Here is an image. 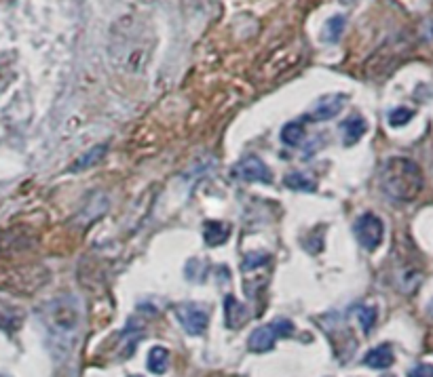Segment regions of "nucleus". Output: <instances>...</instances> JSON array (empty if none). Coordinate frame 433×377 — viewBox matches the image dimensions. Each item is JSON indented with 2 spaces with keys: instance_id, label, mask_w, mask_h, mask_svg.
Instances as JSON below:
<instances>
[{
  "instance_id": "4",
  "label": "nucleus",
  "mask_w": 433,
  "mask_h": 377,
  "mask_svg": "<svg viewBox=\"0 0 433 377\" xmlns=\"http://www.w3.org/2000/svg\"><path fill=\"white\" fill-rule=\"evenodd\" d=\"M353 232H355V238L359 241V245L365 251H374L381 247L383 238H385V224L374 213H363L353 224Z\"/></svg>"
},
{
  "instance_id": "12",
  "label": "nucleus",
  "mask_w": 433,
  "mask_h": 377,
  "mask_svg": "<svg viewBox=\"0 0 433 377\" xmlns=\"http://www.w3.org/2000/svg\"><path fill=\"white\" fill-rule=\"evenodd\" d=\"M393 360H395V356H393L391 346H379V348L370 350L363 358V363L370 369H389L393 365Z\"/></svg>"
},
{
  "instance_id": "21",
  "label": "nucleus",
  "mask_w": 433,
  "mask_h": 377,
  "mask_svg": "<svg viewBox=\"0 0 433 377\" xmlns=\"http://www.w3.org/2000/svg\"><path fill=\"white\" fill-rule=\"evenodd\" d=\"M383 377H393V375H383Z\"/></svg>"
},
{
  "instance_id": "13",
  "label": "nucleus",
  "mask_w": 433,
  "mask_h": 377,
  "mask_svg": "<svg viewBox=\"0 0 433 377\" xmlns=\"http://www.w3.org/2000/svg\"><path fill=\"white\" fill-rule=\"evenodd\" d=\"M345 25H347V19L343 15H334L330 17L323 25V32H321V39L325 43H339L343 32H345Z\"/></svg>"
},
{
  "instance_id": "6",
  "label": "nucleus",
  "mask_w": 433,
  "mask_h": 377,
  "mask_svg": "<svg viewBox=\"0 0 433 377\" xmlns=\"http://www.w3.org/2000/svg\"><path fill=\"white\" fill-rule=\"evenodd\" d=\"M235 177L250 182V184H273V173L260 158L248 156L237 162L235 166Z\"/></svg>"
},
{
  "instance_id": "5",
  "label": "nucleus",
  "mask_w": 433,
  "mask_h": 377,
  "mask_svg": "<svg viewBox=\"0 0 433 377\" xmlns=\"http://www.w3.org/2000/svg\"><path fill=\"white\" fill-rule=\"evenodd\" d=\"M176 319L188 335H203L210 325V316L201 305L182 303L176 308Z\"/></svg>"
},
{
  "instance_id": "17",
  "label": "nucleus",
  "mask_w": 433,
  "mask_h": 377,
  "mask_svg": "<svg viewBox=\"0 0 433 377\" xmlns=\"http://www.w3.org/2000/svg\"><path fill=\"white\" fill-rule=\"evenodd\" d=\"M104 152H106V146H97V148H93V150H89L85 156H81L74 164H72V171H83V169H87V166H91L93 162H97L99 158L104 156Z\"/></svg>"
},
{
  "instance_id": "10",
  "label": "nucleus",
  "mask_w": 433,
  "mask_h": 377,
  "mask_svg": "<svg viewBox=\"0 0 433 377\" xmlns=\"http://www.w3.org/2000/svg\"><path fill=\"white\" fill-rule=\"evenodd\" d=\"M341 129H343V137H345V146H353L365 135L368 125H365V120L361 116H353V118L345 120L341 125Z\"/></svg>"
},
{
  "instance_id": "3",
  "label": "nucleus",
  "mask_w": 433,
  "mask_h": 377,
  "mask_svg": "<svg viewBox=\"0 0 433 377\" xmlns=\"http://www.w3.org/2000/svg\"><path fill=\"white\" fill-rule=\"evenodd\" d=\"M292 333H294L292 321H288V319H275L269 325L254 329L252 335H250L248 346H250L252 352H269V350H273L275 341L279 337H288Z\"/></svg>"
},
{
  "instance_id": "8",
  "label": "nucleus",
  "mask_w": 433,
  "mask_h": 377,
  "mask_svg": "<svg viewBox=\"0 0 433 377\" xmlns=\"http://www.w3.org/2000/svg\"><path fill=\"white\" fill-rule=\"evenodd\" d=\"M224 312H226V325L228 329H241L250 321V310L237 301V297L226 295L224 297Z\"/></svg>"
},
{
  "instance_id": "22",
  "label": "nucleus",
  "mask_w": 433,
  "mask_h": 377,
  "mask_svg": "<svg viewBox=\"0 0 433 377\" xmlns=\"http://www.w3.org/2000/svg\"><path fill=\"white\" fill-rule=\"evenodd\" d=\"M131 377H140V375H131Z\"/></svg>"
},
{
  "instance_id": "20",
  "label": "nucleus",
  "mask_w": 433,
  "mask_h": 377,
  "mask_svg": "<svg viewBox=\"0 0 433 377\" xmlns=\"http://www.w3.org/2000/svg\"><path fill=\"white\" fill-rule=\"evenodd\" d=\"M408 377H433V369L429 365H416L408 371Z\"/></svg>"
},
{
  "instance_id": "14",
  "label": "nucleus",
  "mask_w": 433,
  "mask_h": 377,
  "mask_svg": "<svg viewBox=\"0 0 433 377\" xmlns=\"http://www.w3.org/2000/svg\"><path fill=\"white\" fill-rule=\"evenodd\" d=\"M283 184L294 192H315L317 190V184L303 173H288Z\"/></svg>"
},
{
  "instance_id": "15",
  "label": "nucleus",
  "mask_w": 433,
  "mask_h": 377,
  "mask_svg": "<svg viewBox=\"0 0 433 377\" xmlns=\"http://www.w3.org/2000/svg\"><path fill=\"white\" fill-rule=\"evenodd\" d=\"M305 140V127L301 122H288L283 129H281V142L285 146H298Z\"/></svg>"
},
{
  "instance_id": "7",
  "label": "nucleus",
  "mask_w": 433,
  "mask_h": 377,
  "mask_svg": "<svg viewBox=\"0 0 433 377\" xmlns=\"http://www.w3.org/2000/svg\"><path fill=\"white\" fill-rule=\"evenodd\" d=\"M349 101L347 95H341V93H334V95H323L317 104L313 106V110L309 112V120H330L334 118L343 112L345 104Z\"/></svg>"
},
{
  "instance_id": "11",
  "label": "nucleus",
  "mask_w": 433,
  "mask_h": 377,
  "mask_svg": "<svg viewBox=\"0 0 433 377\" xmlns=\"http://www.w3.org/2000/svg\"><path fill=\"white\" fill-rule=\"evenodd\" d=\"M146 367L154 375H163L165 371H168L170 369V352H168V348H163V346L150 348L148 358H146Z\"/></svg>"
},
{
  "instance_id": "16",
  "label": "nucleus",
  "mask_w": 433,
  "mask_h": 377,
  "mask_svg": "<svg viewBox=\"0 0 433 377\" xmlns=\"http://www.w3.org/2000/svg\"><path fill=\"white\" fill-rule=\"evenodd\" d=\"M355 316H357V321H359V325H361V331L368 335L370 331H372V327L376 325V310L374 308H370V305H361V308H357L355 310Z\"/></svg>"
},
{
  "instance_id": "1",
  "label": "nucleus",
  "mask_w": 433,
  "mask_h": 377,
  "mask_svg": "<svg viewBox=\"0 0 433 377\" xmlns=\"http://www.w3.org/2000/svg\"><path fill=\"white\" fill-rule=\"evenodd\" d=\"M43 319L47 325L49 348L57 360H66L77 344L81 325V305L74 297H59L45 305Z\"/></svg>"
},
{
  "instance_id": "9",
  "label": "nucleus",
  "mask_w": 433,
  "mask_h": 377,
  "mask_svg": "<svg viewBox=\"0 0 433 377\" xmlns=\"http://www.w3.org/2000/svg\"><path fill=\"white\" fill-rule=\"evenodd\" d=\"M230 236V226L224 222H205L203 228V238L210 247H220L228 241Z\"/></svg>"
},
{
  "instance_id": "19",
  "label": "nucleus",
  "mask_w": 433,
  "mask_h": 377,
  "mask_svg": "<svg viewBox=\"0 0 433 377\" xmlns=\"http://www.w3.org/2000/svg\"><path fill=\"white\" fill-rule=\"evenodd\" d=\"M414 112L410 108H395L389 112V125L391 127H404L412 120Z\"/></svg>"
},
{
  "instance_id": "23",
  "label": "nucleus",
  "mask_w": 433,
  "mask_h": 377,
  "mask_svg": "<svg viewBox=\"0 0 433 377\" xmlns=\"http://www.w3.org/2000/svg\"><path fill=\"white\" fill-rule=\"evenodd\" d=\"M0 377H7V375H0Z\"/></svg>"
},
{
  "instance_id": "2",
  "label": "nucleus",
  "mask_w": 433,
  "mask_h": 377,
  "mask_svg": "<svg viewBox=\"0 0 433 377\" xmlns=\"http://www.w3.org/2000/svg\"><path fill=\"white\" fill-rule=\"evenodd\" d=\"M423 171L410 158L393 156L381 169V188L389 198L397 202L416 200L423 190Z\"/></svg>"
},
{
  "instance_id": "18",
  "label": "nucleus",
  "mask_w": 433,
  "mask_h": 377,
  "mask_svg": "<svg viewBox=\"0 0 433 377\" xmlns=\"http://www.w3.org/2000/svg\"><path fill=\"white\" fill-rule=\"evenodd\" d=\"M269 261H271V255L269 253H250V255H245V259H243V272L245 274H250V272H254V270H258V268H264V266H269Z\"/></svg>"
}]
</instances>
